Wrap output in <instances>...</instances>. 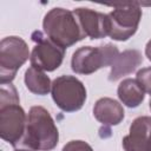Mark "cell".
Masks as SVG:
<instances>
[{"instance_id": "obj_6", "label": "cell", "mask_w": 151, "mask_h": 151, "mask_svg": "<svg viewBox=\"0 0 151 151\" xmlns=\"http://www.w3.org/2000/svg\"><path fill=\"white\" fill-rule=\"evenodd\" d=\"M142 14L139 2L113 5V11L107 14L109 37L117 41L129 40L137 32Z\"/></svg>"}, {"instance_id": "obj_9", "label": "cell", "mask_w": 151, "mask_h": 151, "mask_svg": "<svg viewBox=\"0 0 151 151\" xmlns=\"http://www.w3.org/2000/svg\"><path fill=\"white\" fill-rule=\"evenodd\" d=\"M122 144L124 151H151V117L140 116L133 119Z\"/></svg>"}, {"instance_id": "obj_11", "label": "cell", "mask_w": 151, "mask_h": 151, "mask_svg": "<svg viewBox=\"0 0 151 151\" xmlns=\"http://www.w3.org/2000/svg\"><path fill=\"white\" fill-rule=\"evenodd\" d=\"M93 116L103 125L113 126L123 122L125 112L119 101L109 97H103L96 101L93 106Z\"/></svg>"}, {"instance_id": "obj_18", "label": "cell", "mask_w": 151, "mask_h": 151, "mask_svg": "<svg viewBox=\"0 0 151 151\" xmlns=\"http://www.w3.org/2000/svg\"><path fill=\"white\" fill-rule=\"evenodd\" d=\"M145 55L149 59V61H151V39L147 41V44L145 46Z\"/></svg>"}, {"instance_id": "obj_19", "label": "cell", "mask_w": 151, "mask_h": 151, "mask_svg": "<svg viewBox=\"0 0 151 151\" xmlns=\"http://www.w3.org/2000/svg\"><path fill=\"white\" fill-rule=\"evenodd\" d=\"M14 151H31V150H27V149H15Z\"/></svg>"}, {"instance_id": "obj_13", "label": "cell", "mask_w": 151, "mask_h": 151, "mask_svg": "<svg viewBox=\"0 0 151 151\" xmlns=\"http://www.w3.org/2000/svg\"><path fill=\"white\" fill-rule=\"evenodd\" d=\"M119 100L127 107H138L145 99V92L136 79L126 78L120 81L117 88Z\"/></svg>"}, {"instance_id": "obj_1", "label": "cell", "mask_w": 151, "mask_h": 151, "mask_svg": "<svg viewBox=\"0 0 151 151\" xmlns=\"http://www.w3.org/2000/svg\"><path fill=\"white\" fill-rule=\"evenodd\" d=\"M58 142L59 131L50 112L42 106H32L19 146L31 151H51L58 145Z\"/></svg>"}, {"instance_id": "obj_7", "label": "cell", "mask_w": 151, "mask_h": 151, "mask_svg": "<svg viewBox=\"0 0 151 151\" xmlns=\"http://www.w3.org/2000/svg\"><path fill=\"white\" fill-rule=\"evenodd\" d=\"M31 38L35 42L29 58L31 66L46 72L57 70L63 64L65 50L50 40L40 31H34Z\"/></svg>"}, {"instance_id": "obj_10", "label": "cell", "mask_w": 151, "mask_h": 151, "mask_svg": "<svg viewBox=\"0 0 151 151\" xmlns=\"http://www.w3.org/2000/svg\"><path fill=\"white\" fill-rule=\"evenodd\" d=\"M74 15L78 19V22L90 39H101L109 35V18L107 14L101 12L87 8V7H78L73 9Z\"/></svg>"}, {"instance_id": "obj_4", "label": "cell", "mask_w": 151, "mask_h": 151, "mask_svg": "<svg viewBox=\"0 0 151 151\" xmlns=\"http://www.w3.org/2000/svg\"><path fill=\"white\" fill-rule=\"evenodd\" d=\"M51 96L55 105L64 112L79 111L87 98L86 87L77 77L64 74L52 81Z\"/></svg>"}, {"instance_id": "obj_14", "label": "cell", "mask_w": 151, "mask_h": 151, "mask_svg": "<svg viewBox=\"0 0 151 151\" xmlns=\"http://www.w3.org/2000/svg\"><path fill=\"white\" fill-rule=\"evenodd\" d=\"M24 81L27 90L38 96H46L51 92L52 81L50 77L41 70L35 67H28L24 76Z\"/></svg>"}, {"instance_id": "obj_15", "label": "cell", "mask_w": 151, "mask_h": 151, "mask_svg": "<svg viewBox=\"0 0 151 151\" xmlns=\"http://www.w3.org/2000/svg\"><path fill=\"white\" fill-rule=\"evenodd\" d=\"M20 103L17 88L11 84H1L0 88V104Z\"/></svg>"}, {"instance_id": "obj_16", "label": "cell", "mask_w": 151, "mask_h": 151, "mask_svg": "<svg viewBox=\"0 0 151 151\" xmlns=\"http://www.w3.org/2000/svg\"><path fill=\"white\" fill-rule=\"evenodd\" d=\"M136 80L142 86L144 92L149 93L151 96V66L144 67V68H140L139 71H137Z\"/></svg>"}, {"instance_id": "obj_2", "label": "cell", "mask_w": 151, "mask_h": 151, "mask_svg": "<svg viewBox=\"0 0 151 151\" xmlns=\"http://www.w3.org/2000/svg\"><path fill=\"white\" fill-rule=\"evenodd\" d=\"M45 35L64 50L86 38L73 11L63 7L50 9L42 20Z\"/></svg>"}, {"instance_id": "obj_5", "label": "cell", "mask_w": 151, "mask_h": 151, "mask_svg": "<svg viewBox=\"0 0 151 151\" xmlns=\"http://www.w3.org/2000/svg\"><path fill=\"white\" fill-rule=\"evenodd\" d=\"M31 58L26 41L17 35H9L0 41V81L11 84L18 70Z\"/></svg>"}, {"instance_id": "obj_8", "label": "cell", "mask_w": 151, "mask_h": 151, "mask_svg": "<svg viewBox=\"0 0 151 151\" xmlns=\"http://www.w3.org/2000/svg\"><path fill=\"white\" fill-rule=\"evenodd\" d=\"M27 114L20 103L0 104V137L13 147L19 146L26 129Z\"/></svg>"}, {"instance_id": "obj_3", "label": "cell", "mask_w": 151, "mask_h": 151, "mask_svg": "<svg viewBox=\"0 0 151 151\" xmlns=\"http://www.w3.org/2000/svg\"><path fill=\"white\" fill-rule=\"evenodd\" d=\"M120 52L112 44L101 46H83L74 51L71 59V68L77 74H92L101 67L111 66Z\"/></svg>"}, {"instance_id": "obj_12", "label": "cell", "mask_w": 151, "mask_h": 151, "mask_svg": "<svg viewBox=\"0 0 151 151\" xmlns=\"http://www.w3.org/2000/svg\"><path fill=\"white\" fill-rule=\"evenodd\" d=\"M143 63V55L138 50H125L118 54L109 74L110 81H117L125 76L131 74Z\"/></svg>"}, {"instance_id": "obj_20", "label": "cell", "mask_w": 151, "mask_h": 151, "mask_svg": "<svg viewBox=\"0 0 151 151\" xmlns=\"http://www.w3.org/2000/svg\"><path fill=\"white\" fill-rule=\"evenodd\" d=\"M149 106H150V110H151V98H150V101H149Z\"/></svg>"}, {"instance_id": "obj_17", "label": "cell", "mask_w": 151, "mask_h": 151, "mask_svg": "<svg viewBox=\"0 0 151 151\" xmlns=\"http://www.w3.org/2000/svg\"><path fill=\"white\" fill-rule=\"evenodd\" d=\"M61 151H93V149L84 140H70L64 145Z\"/></svg>"}]
</instances>
